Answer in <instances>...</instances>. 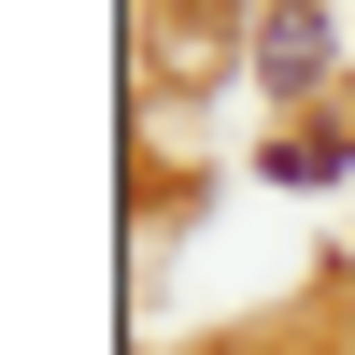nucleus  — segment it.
Instances as JSON below:
<instances>
[{"label": "nucleus", "mask_w": 355, "mask_h": 355, "mask_svg": "<svg viewBox=\"0 0 355 355\" xmlns=\"http://www.w3.org/2000/svg\"><path fill=\"white\" fill-rule=\"evenodd\" d=\"M313 57H327V15H313V0H284V15H270V71H313Z\"/></svg>", "instance_id": "nucleus-1"}]
</instances>
